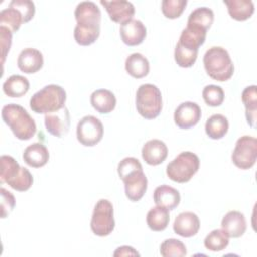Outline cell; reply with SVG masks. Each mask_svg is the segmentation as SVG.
<instances>
[{"instance_id": "ba28073f", "label": "cell", "mask_w": 257, "mask_h": 257, "mask_svg": "<svg viewBox=\"0 0 257 257\" xmlns=\"http://www.w3.org/2000/svg\"><path fill=\"white\" fill-rule=\"evenodd\" d=\"M114 226L112 204L106 199H100L94 206L90 220L92 233L99 237H105L113 231Z\"/></svg>"}, {"instance_id": "277c9868", "label": "cell", "mask_w": 257, "mask_h": 257, "mask_svg": "<svg viewBox=\"0 0 257 257\" xmlns=\"http://www.w3.org/2000/svg\"><path fill=\"white\" fill-rule=\"evenodd\" d=\"M66 92L57 84H48L35 92L29 101L30 108L36 113H49L64 107Z\"/></svg>"}, {"instance_id": "7a4b0ae2", "label": "cell", "mask_w": 257, "mask_h": 257, "mask_svg": "<svg viewBox=\"0 0 257 257\" xmlns=\"http://www.w3.org/2000/svg\"><path fill=\"white\" fill-rule=\"evenodd\" d=\"M1 116L18 140H30L36 133L34 119L27 110L19 104L8 103L4 105L1 110Z\"/></svg>"}, {"instance_id": "74e56055", "label": "cell", "mask_w": 257, "mask_h": 257, "mask_svg": "<svg viewBox=\"0 0 257 257\" xmlns=\"http://www.w3.org/2000/svg\"><path fill=\"white\" fill-rule=\"evenodd\" d=\"M10 4L14 5L16 8H18L21 13L23 14L25 21H30L34 14H35V5L30 0H12Z\"/></svg>"}, {"instance_id": "e0dca14e", "label": "cell", "mask_w": 257, "mask_h": 257, "mask_svg": "<svg viewBox=\"0 0 257 257\" xmlns=\"http://www.w3.org/2000/svg\"><path fill=\"white\" fill-rule=\"evenodd\" d=\"M17 66L24 73H35L43 66V55L38 49L24 48L18 55Z\"/></svg>"}, {"instance_id": "7402d4cb", "label": "cell", "mask_w": 257, "mask_h": 257, "mask_svg": "<svg viewBox=\"0 0 257 257\" xmlns=\"http://www.w3.org/2000/svg\"><path fill=\"white\" fill-rule=\"evenodd\" d=\"M22 158L29 167L40 168L47 164L49 152L43 144L33 143L25 148Z\"/></svg>"}, {"instance_id": "4dcf8cb0", "label": "cell", "mask_w": 257, "mask_h": 257, "mask_svg": "<svg viewBox=\"0 0 257 257\" xmlns=\"http://www.w3.org/2000/svg\"><path fill=\"white\" fill-rule=\"evenodd\" d=\"M214 21V12L208 7H198L193 10L189 17L187 24L196 25L208 30Z\"/></svg>"}, {"instance_id": "8d00e7d4", "label": "cell", "mask_w": 257, "mask_h": 257, "mask_svg": "<svg viewBox=\"0 0 257 257\" xmlns=\"http://www.w3.org/2000/svg\"><path fill=\"white\" fill-rule=\"evenodd\" d=\"M1 218L4 219L9 215L15 206L14 196L4 188H1Z\"/></svg>"}, {"instance_id": "cb8c5ba5", "label": "cell", "mask_w": 257, "mask_h": 257, "mask_svg": "<svg viewBox=\"0 0 257 257\" xmlns=\"http://www.w3.org/2000/svg\"><path fill=\"white\" fill-rule=\"evenodd\" d=\"M230 16L238 21L250 18L254 13V3L251 0H224Z\"/></svg>"}, {"instance_id": "603a6c76", "label": "cell", "mask_w": 257, "mask_h": 257, "mask_svg": "<svg viewBox=\"0 0 257 257\" xmlns=\"http://www.w3.org/2000/svg\"><path fill=\"white\" fill-rule=\"evenodd\" d=\"M92 107L99 113H109L116 105L115 95L108 89L100 88L94 90L90 95Z\"/></svg>"}, {"instance_id": "83f0119b", "label": "cell", "mask_w": 257, "mask_h": 257, "mask_svg": "<svg viewBox=\"0 0 257 257\" xmlns=\"http://www.w3.org/2000/svg\"><path fill=\"white\" fill-rule=\"evenodd\" d=\"M170 222L169 210L165 207L156 206L152 208L147 214V224L152 231H164Z\"/></svg>"}, {"instance_id": "f546056e", "label": "cell", "mask_w": 257, "mask_h": 257, "mask_svg": "<svg viewBox=\"0 0 257 257\" xmlns=\"http://www.w3.org/2000/svg\"><path fill=\"white\" fill-rule=\"evenodd\" d=\"M256 85L247 86L242 92V101L245 105V115L247 122L250 126L255 125L256 113H257V92Z\"/></svg>"}, {"instance_id": "8fae6325", "label": "cell", "mask_w": 257, "mask_h": 257, "mask_svg": "<svg viewBox=\"0 0 257 257\" xmlns=\"http://www.w3.org/2000/svg\"><path fill=\"white\" fill-rule=\"evenodd\" d=\"M202 111L199 104L193 101H185L179 104L174 112V120L177 126L188 130L195 126L201 119Z\"/></svg>"}, {"instance_id": "30bf717a", "label": "cell", "mask_w": 257, "mask_h": 257, "mask_svg": "<svg viewBox=\"0 0 257 257\" xmlns=\"http://www.w3.org/2000/svg\"><path fill=\"white\" fill-rule=\"evenodd\" d=\"M103 137L102 122L93 115L83 116L76 126V138L85 147H93Z\"/></svg>"}, {"instance_id": "6da1fadb", "label": "cell", "mask_w": 257, "mask_h": 257, "mask_svg": "<svg viewBox=\"0 0 257 257\" xmlns=\"http://www.w3.org/2000/svg\"><path fill=\"white\" fill-rule=\"evenodd\" d=\"M74 16L76 26L73 36L75 41L82 46H87L96 41L100 33L101 12L92 1H82L77 4Z\"/></svg>"}, {"instance_id": "8992f818", "label": "cell", "mask_w": 257, "mask_h": 257, "mask_svg": "<svg viewBox=\"0 0 257 257\" xmlns=\"http://www.w3.org/2000/svg\"><path fill=\"white\" fill-rule=\"evenodd\" d=\"M136 106L144 118H156L163 108L161 90L151 83L140 85L136 93Z\"/></svg>"}, {"instance_id": "5b68a950", "label": "cell", "mask_w": 257, "mask_h": 257, "mask_svg": "<svg viewBox=\"0 0 257 257\" xmlns=\"http://www.w3.org/2000/svg\"><path fill=\"white\" fill-rule=\"evenodd\" d=\"M0 163L1 183H6L12 189L19 192L30 189L33 184V177L26 168L19 166L14 158L7 155L1 156Z\"/></svg>"}, {"instance_id": "d4e9b609", "label": "cell", "mask_w": 257, "mask_h": 257, "mask_svg": "<svg viewBox=\"0 0 257 257\" xmlns=\"http://www.w3.org/2000/svg\"><path fill=\"white\" fill-rule=\"evenodd\" d=\"M124 67L126 72L135 78H143L150 71L149 60L141 53H132L125 59Z\"/></svg>"}, {"instance_id": "ac0fdd59", "label": "cell", "mask_w": 257, "mask_h": 257, "mask_svg": "<svg viewBox=\"0 0 257 257\" xmlns=\"http://www.w3.org/2000/svg\"><path fill=\"white\" fill-rule=\"evenodd\" d=\"M168 156L167 145L158 139L148 141L142 148L143 160L151 166L162 164Z\"/></svg>"}, {"instance_id": "d6986e66", "label": "cell", "mask_w": 257, "mask_h": 257, "mask_svg": "<svg viewBox=\"0 0 257 257\" xmlns=\"http://www.w3.org/2000/svg\"><path fill=\"white\" fill-rule=\"evenodd\" d=\"M221 227L229 238H239L243 236L247 229L244 214L239 211L228 212L222 219Z\"/></svg>"}, {"instance_id": "9c48e42d", "label": "cell", "mask_w": 257, "mask_h": 257, "mask_svg": "<svg viewBox=\"0 0 257 257\" xmlns=\"http://www.w3.org/2000/svg\"><path fill=\"white\" fill-rule=\"evenodd\" d=\"M257 159V140L251 136H243L236 142L232 153V162L242 170L252 168Z\"/></svg>"}, {"instance_id": "5bb4252c", "label": "cell", "mask_w": 257, "mask_h": 257, "mask_svg": "<svg viewBox=\"0 0 257 257\" xmlns=\"http://www.w3.org/2000/svg\"><path fill=\"white\" fill-rule=\"evenodd\" d=\"M100 4L104 6L105 10L109 15V18L112 21L120 24L133 19V16L136 11L134 4L125 0H100Z\"/></svg>"}, {"instance_id": "1f68e13d", "label": "cell", "mask_w": 257, "mask_h": 257, "mask_svg": "<svg viewBox=\"0 0 257 257\" xmlns=\"http://www.w3.org/2000/svg\"><path fill=\"white\" fill-rule=\"evenodd\" d=\"M204 245L210 251L219 252L229 245V237L222 229H216L206 236Z\"/></svg>"}, {"instance_id": "836d02e7", "label": "cell", "mask_w": 257, "mask_h": 257, "mask_svg": "<svg viewBox=\"0 0 257 257\" xmlns=\"http://www.w3.org/2000/svg\"><path fill=\"white\" fill-rule=\"evenodd\" d=\"M174 56H175V60L179 66L187 68V67L193 66V64L196 62L197 56H198V51L185 48L182 45H180L179 43H177V45L175 47Z\"/></svg>"}, {"instance_id": "52a82bcc", "label": "cell", "mask_w": 257, "mask_h": 257, "mask_svg": "<svg viewBox=\"0 0 257 257\" xmlns=\"http://www.w3.org/2000/svg\"><path fill=\"white\" fill-rule=\"evenodd\" d=\"M200 167L199 157L192 152L180 153L167 166V176L174 182L187 183L198 172Z\"/></svg>"}, {"instance_id": "9a60e30c", "label": "cell", "mask_w": 257, "mask_h": 257, "mask_svg": "<svg viewBox=\"0 0 257 257\" xmlns=\"http://www.w3.org/2000/svg\"><path fill=\"white\" fill-rule=\"evenodd\" d=\"M119 34L123 43L128 46H136L145 40L147 28L141 20L131 19L120 25Z\"/></svg>"}, {"instance_id": "f1b7e54d", "label": "cell", "mask_w": 257, "mask_h": 257, "mask_svg": "<svg viewBox=\"0 0 257 257\" xmlns=\"http://www.w3.org/2000/svg\"><path fill=\"white\" fill-rule=\"evenodd\" d=\"M26 23L25 18L21 11L16 8L14 5L10 4L7 8L1 10L0 12V24L10 29L12 32H16L21 24Z\"/></svg>"}, {"instance_id": "ffe728a7", "label": "cell", "mask_w": 257, "mask_h": 257, "mask_svg": "<svg viewBox=\"0 0 257 257\" xmlns=\"http://www.w3.org/2000/svg\"><path fill=\"white\" fill-rule=\"evenodd\" d=\"M207 30L192 24H187V27L183 29L178 43L185 48L199 51V47L204 44L206 40Z\"/></svg>"}, {"instance_id": "d6a6232c", "label": "cell", "mask_w": 257, "mask_h": 257, "mask_svg": "<svg viewBox=\"0 0 257 257\" xmlns=\"http://www.w3.org/2000/svg\"><path fill=\"white\" fill-rule=\"evenodd\" d=\"M160 253L163 257H184L187 255V249L182 241L171 238L161 244Z\"/></svg>"}, {"instance_id": "2e32d148", "label": "cell", "mask_w": 257, "mask_h": 257, "mask_svg": "<svg viewBox=\"0 0 257 257\" xmlns=\"http://www.w3.org/2000/svg\"><path fill=\"white\" fill-rule=\"evenodd\" d=\"M173 229L174 232L181 237H193L199 232L200 229L199 217L193 212H182L176 217Z\"/></svg>"}, {"instance_id": "e575fe53", "label": "cell", "mask_w": 257, "mask_h": 257, "mask_svg": "<svg viewBox=\"0 0 257 257\" xmlns=\"http://www.w3.org/2000/svg\"><path fill=\"white\" fill-rule=\"evenodd\" d=\"M204 101L210 106H220L225 98L224 90L221 86L209 84L204 87L202 91Z\"/></svg>"}, {"instance_id": "7c38bea8", "label": "cell", "mask_w": 257, "mask_h": 257, "mask_svg": "<svg viewBox=\"0 0 257 257\" xmlns=\"http://www.w3.org/2000/svg\"><path fill=\"white\" fill-rule=\"evenodd\" d=\"M121 181L124 184L125 196L132 202L140 201L147 192L148 179L143 170L124 176Z\"/></svg>"}, {"instance_id": "ab89813d", "label": "cell", "mask_w": 257, "mask_h": 257, "mask_svg": "<svg viewBox=\"0 0 257 257\" xmlns=\"http://www.w3.org/2000/svg\"><path fill=\"white\" fill-rule=\"evenodd\" d=\"M139 255L140 254L131 246L118 247L113 253V256H139Z\"/></svg>"}, {"instance_id": "44dd1931", "label": "cell", "mask_w": 257, "mask_h": 257, "mask_svg": "<svg viewBox=\"0 0 257 257\" xmlns=\"http://www.w3.org/2000/svg\"><path fill=\"white\" fill-rule=\"evenodd\" d=\"M180 201L181 196L179 191L171 186L161 185L154 191V202L157 206L165 207L168 210H174L178 207Z\"/></svg>"}, {"instance_id": "3957f363", "label": "cell", "mask_w": 257, "mask_h": 257, "mask_svg": "<svg viewBox=\"0 0 257 257\" xmlns=\"http://www.w3.org/2000/svg\"><path fill=\"white\" fill-rule=\"evenodd\" d=\"M208 75L218 81L230 79L234 73V64L228 51L221 46L209 48L203 58Z\"/></svg>"}, {"instance_id": "f35d334b", "label": "cell", "mask_w": 257, "mask_h": 257, "mask_svg": "<svg viewBox=\"0 0 257 257\" xmlns=\"http://www.w3.org/2000/svg\"><path fill=\"white\" fill-rule=\"evenodd\" d=\"M12 31L5 26H0V37H1V50H2V64L5 61V57L10 50L12 43Z\"/></svg>"}, {"instance_id": "484cf974", "label": "cell", "mask_w": 257, "mask_h": 257, "mask_svg": "<svg viewBox=\"0 0 257 257\" xmlns=\"http://www.w3.org/2000/svg\"><path fill=\"white\" fill-rule=\"evenodd\" d=\"M29 81L26 77L19 74L9 76L3 83V92L9 97H21L29 90Z\"/></svg>"}, {"instance_id": "d590c367", "label": "cell", "mask_w": 257, "mask_h": 257, "mask_svg": "<svg viewBox=\"0 0 257 257\" xmlns=\"http://www.w3.org/2000/svg\"><path fill=\"white\" fill-rule=\"evenodd\" d=\"M186 5L187 0H163L162 12L167 18L175 19L181 16Z\"/></svg>"}, {"instance_id": "4fadbf2b", "label": "cell", "mask_w": 257, "mask_h": 257, "mask_svg": "<svg viewBox=\"0 0 257 257\" xmlns=\"http://www.w3.org/2000/svg\"><path fill=\"white\" fill-rule=\"evenodd\" d=\"M44 124L46 131L57 138L66 135L70 127V114L67 107L46 113L44 116Z\"/></svg>"}, {"instance_id": "4316f807", "label": "cell", "mask_w": 257, "mask_h": 257, "mask_svg": "<svg viewBox=\"0 0 257 257\" xmlns=\"http://www.w3.org/2000/svg\"><path fill=\"white\" fill-rule=\"evenodd\" d=\"M229 130V121L223 114L217 113L211 115L206 123L205 131L207 136L213 140H220L227 134Z\"/></svg>"}]
</instances>
